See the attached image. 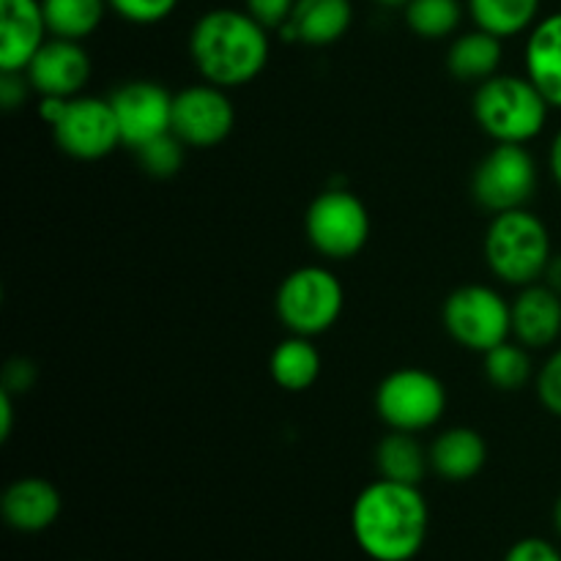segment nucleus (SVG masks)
<instances>
[{"label": "nucleus", "mask_w": 561, "mask_h": 561, "mask_svg": "<svg viewBox=\"0 0 561 561\" xmlns=\"http://www.w3.org/2000/svg\"><path fill=\"white\" fill-rule=\"evenodd\" d=\"M431 510L420 485L381 480L362 488L351 507V535L373 561H411L427 540Z\"/></svg>", "instance_id": "nucleus-1"}, {"label": "nucleus", "mask_w": 561, "mask_h": 561, "mask_svg": "<svg viewBox=\"0 0 561 561\" xmlns=\"http://www.w3.org/2000/svg\"><path fill=\"white\" fill-rule=\"evenodd\" d=\"M268 49V31L250 16V11H206L190 33L195 69L203 80L225 91L255 80L266 69Z\"/></svg>", "instance_id": "nucleus-2"}, {"label": "nucleus", "mask_w": 561, "mask_h": 561, "mask_svg": "<svg viewBox=\"0 0 561 561\" xmlns=\"http://www.w3.org/2000/svg\"><path fill=\"white\" fill-rule=\"evenodd\" d=\"M548 99L529 77L496 75L480 82L474 93V118L496 142H518L542 135L548 124Z\"/></svg>", "instance_id": "nucleus-3"}, {"label": "nucleus", "mask_w": 561, "mask_h": 561, "mask_svg": "<svg viewBox=\"0 0 561 561\" xmlns=\"http://www.w3.org/2000/svg\"><path fill=\"white\" fill-rule=\"evenodd\" d=\"M482 250H485L488 268L499 279L518 288L546 277V268L553 257L546 222L526 208L496 214L488 225Z\"/></svg>", "instance_id": "nucleus-4"}, {"label": "nucleus", "mask_w": 561, "mask_h": 561, "mask_svg": "<svg viewBox=\"0 0 561 561\" xmlns=\"http://www.w3.org/2000/svg\"><path fill=\"white\" fill-rule=\"evenodd\" d=\"M38 115L53 126L60 151L80 162H96L113 153L115 146H124L110 99H42Z\"/></svg>", "instance_id": "nucleus-5"}, {"label": "nucleus", "mask_w": 561, "mask_h": 561, "mask_svg": "<svg viewBox=\"0 0 561 561\" xmlns=\"http://www.w3.org/2000/svg\"><path fill=\"white\" fill-rule=\"evenodd\" d=\"M345 294L334 272L323 266H301L279 283L277 318L290 334L316 337L329 332L343 312Z\"/></svg>", "instance_id": "nucleus-6"}, {"label": "nucleus", "mask_w": 561, "mask_h": 561, "mask_svg": "<svg viewBox=\"0 0 561 561\" xmlns=\"http://www.w3.org/2000/svg\"><path fill=\"white\" fill-rule=\"evenodd\" d=\"M376 411L389 431H427L442 422L447 411V389L433 373L422 367H403L378 383Z\"/></svg>", "instance_id": "nucleus-7"}, {"label": "nucleus", "mask_w": 561, "mask_h": 561, "mask_svg": "<svg viewBox=\"0 0 561 561\" xmlns=\"http://www.w3.org/2000/svg\"><path fill=\"white\" fill-rule=\"evenodd\" d=\"M444 327L463 348L488 354L513 334V305L488 285H463L444 301Z\"/></svg>", "instance_id": "nucleus-8"}, {"label": "nucleus", "mask_w": 561, "mask_h": 561, "mask_svg": "<svg viewBox=\"0 0 561 561\" xmlns=\"http://www.w3.org/2000/svg\"><path fill=\"white\" fill-rule=\"evenodd\" d=\"M370 211L351 190H327L310 203L305 217L312 250L332 261L359 255L370 241Z\"/></svg>", "instance_id": "nucleus-9"}, {"label": "nucleus", "mask_w": 561, "mask_h": 561, "mask_svg": "<svg viewBox=\"0 0 561 561\" xmlns=\"http://www.w3.org/2000/svg\"><path fill=\"white\" fill-rule=\"evenodd\" d=\"M535 192L537 162L518 142H496L471 175V195L493 214L526 208Z\"/></svg>", "instance_id": "nucleus-10"}, {"label": "nucleus", "mask_w": 561, "mask_h": 561, "mask_svg": "<svg viewBox=\"0 0 561 561\" xmlns=\"http://www.w3.org/2000/svg\"><path fill=\"white\" fill-rule=\"evenodd\" d=\"M236 124V110L225 88L201 82L173 96V135L184 146L211 148L228 140Z\"/></svg>", "instance_id": "nucleus-11"}, {"label": "nucleus", "mask_w": 561, "mask_h": 561, "mask_svg": "<svg viewBox=\"0 0 561 561\" xmlns=\"http://www.w3.org/2000/svg\"><path fill=\"white\" fill-rule=\"evenodd\" d=\"M121 142L129 148L146 146L153 137L173 131V93L151 80H129L110 93Z\"/></svg>", "instance_id": "nucleus-12"}, {"label": "nucleus", "mask_w": 561, "mask_h": 561, "mask_svg": "<svg viewBox=\"0 0 561 561\" xmlns=\"http://www.w3.org/2000/svg\"><path fill=\"white\" fill-rule=\"evenodd\" d=\"M27 82L42 99L80 96L91 80V55L71 38H47L25 69Z\"/></svg>", "instance_id": "nucleus-13"}, {"label": "nucleus", "mask_w": 561, "mask_h": 561, "mask_svg": "<svg viewBox=\"0 0 561 561\" xmlns=\"http://www.w3.org/2000/svg\"><path fill=\"white\" fill-rule=\"evenodd\" d=\"M42 0H0V71H25L44 47Z\"/></svg>", "instance_id": "nucleus-14"}, {"label": "nucleus", "mask_w": 561, "mask_h": 561, "mask_svg": "<svg viewBox=\"0 0 561 561\" xmlns=\"http://www.w3.org/2000/svg\"><path fill=\"white\" fill-rule=\"evenodd\" d=\"M64 510L58 488L42 477H22L14 480L0 496V515L5 524L22 535L47 531Z\"/></svg>", "instance_id": "nucleus-15"}, {"label": "nucleus", "mask_w": 561, "mask_h": 561, "mask_svg": "<svg viewBox=\"0 0 561 561\" xmlns=\"http://www.w3.org/2000/svg\"><path fill=\"white\" fill-rule=\"evenodd\" d=\"M561 334V296L548 285H526L513 301V337L531 351L548 348Z\"/></svg>", "instance_id": "nucleus-16"}, {"label": "nucleus", "mask_w": 561, "mask_h": 561, "mask_svg": "<svg viewBox=\"0 0 561 561\" xmlns=\"http://www.w3.org/2000/svg\"><path fill=\"white\" fill-rule=\"evenodd\" d=\"M351 22H354L351 0H296L283 36L310 47H329L348 33Z\"/></svg>", "instance_id": "nucleus-17"}, {"label": "nucleus", "mask_w": 561, "mask_h": 561, "mask_svg": "<svg viewBox=\"0 0 561 561\" xmlns=\"http://www.w3.org/2000/svg\"><path fill=\"white\" fill-rule=\"evenodd\" d=\"M526 77L551 107L561 110V11L537 20L526 42Z\"/></svg>", "instance_id": "nucleus-18"}, {"label": "nucleus", "mask_w": 561, "mask_h": 561, "mask_svg": "<svg viewBox=\"0 0 561 561\" xmlns=\"http://www.w3.org/2000/svg\"><path fill=\"white\" fill-rule=\"evenodd\" d=\"M431 469L447 482H469L485 469L488 444L474 427H449L427 449Z\"/></svg>", "instance_id": "nucleus-19"}, {"label": "nucleus", "mask_w": 561, "mask_h": 561, "mask_svg": "<svg viewBox=\"0 0 561 561\" xmlns=\"http://www.w3.org/2000/svg\"><path fill=\"white\" fill-rule=\"evenodd\" d=\"M376 466L381 480L403 482V485H420L431 469V455L416 442L414 433L392 431L378 442Z\"/></svg>", "instance_id": "nucleus-20"}, {"label": "nucleus", "mask_w": 561, "mask_h": 561, "mask_svg": "<svg viewBox=\"0 0 561 561\" xmlns=\"http://www.w3.org/2000/svg\"><path fill=\"white\" fill-rule=\"evenodd\" d=\"M268 370H272L274 383L285 392H305L321 376V354L310 337L301 334H290L288 340L272 351L268 359Z\"/></svg>", "instance_id": "nucleus-21"}, {"label": "nucleus", "mask_w": 561, "mask_h": 561, "mask_svg": "<svg viewBox=\"0 0 561 561\" xmlns=\"http://www.w3.org/2000/svg\"><path fill=\"white\" fill-rule=\"evenodd\" d=\"M502 38L477 27V31L455 38L447 53V66L453 71V77H458V80L485 82L491 77H496L499 64H502Z\"/></svg>", "instance_id": "nucleus-22"}, {"label": "nucleus", "mask_w": 561, "mask_h": 561, "mask_svg": "<svg viewBox=\"0 0 561 561\" xmlns=\"http://www.w3.org/2000/svg\"><path fill=\"white\" fill-rule=\"evenodd\" d=\"M469 14L480 31L510 38L537 25L540 0H469Z\"/></svg>", "instance_id": "nucleus-23"}, {"label": "nucleus", "mask_w": 561, "mask_h": 561, "mask_svg": "<svg viewBox=\"0 0 561 561\" xmlns=\"http://www.w3.org/2000/svg\"><path fill=\"white\" fill-rule=\"evenodd\" d=\"M44 20L53 36L82 42L104 20L107 0H42Z\"/></svg>", "instance_id": "nucleus-24"}, {"label": "nucleus", "mask_w": 561, "mask_h": 561, "mask_svg": "<svg viewBox=\"0 0 561 561\" xmlns=\"http://www.w3.org/2000/svg\"><path fill=\"white\" fill-rule=\"evenodd\" d=\"M463 20L460 0H409L405 25L422 38H447L458 31Z\"/></svg>", "instance_id": "nucleus-25"}, {"label": "nucleus", "mask_w": 561, "mask_h": 561, "mask_svg": "<svg viewBox=\"0 0 561 561\" xmlns=\"http://www.w3.org/2000/svg\"><path fill=\"white\" fill-rule=\"evenodd\" d=\"M485 378L502 392H518L531 378L529 348L520 343H502L485 354Z\"/></svg>", "instance_id": "nucleus-26"}, {"label": "nucleus", "mask_w": 561, "mask_h": 561, "mask_svg": "<svg viewBox=\"0 0 561 561\" xmlns=\"http://www.w3.org/2000/svg\"><path fill=\"white\" fill-rule=\"evenodd\" d=\"M135 153L140 159L142 170L148 175H153V179H173L181 170V164H184V142L173 131H168L162 137H153L146 146L135 148Z\"/></svg>", "instance_id": "nucleus-27"}, {"label": "nucleus", "mask_w": 561, "mask_h": 561, "mask_svg": "<svg viewBox=\"0 0 561 561\" xmlns=\"http://www.w3.org/2000/svg\"><path fill=\"white\" fill-rule=\"evenodd\" d=\"M110 9L135 25H157L175 11L179 0H107Z\"/></svg>", "instance_id": "nucleus-28"}, {"label": "nucleus", "mask_w": 561, "mask_h": 561, "mask_svg": "<svg viewBox=\"0 0 561 561\" xmlns=\"http://www.w3.org/2000/svg\"><path fill=\"white\" fill-rule=\"evenodd\" d=\"M537 398L546 405L548 414L561 420V348L553 351L551 359L542 365L540 376H537Z\"/></svg>", "instance_id": "nucleus-29"}, {"label": "nucleus", "mask_w": 561, "mask_h": 561, "mask_svg": "<svg viewBox=\"0 0 561 561\" xmlns=\"http://www.w3.org/2000/svg\"><path fill=\"white\" fill-rule=\"evenodd\" d=\"M296 0H247V11L255 16L266 31H283L294 14Z\"/></svg>", "instance_id": "nucleus-30"}, {"label": "nucleus", "mask_w": 561, "mask_h": 561, "mask_svg": "<svg viewBox=\"0 0 561 561\" xmlns=\"http://www.w3.org/2000/svg\"><path fill=\"white\" fill-rule=\"evenodd\" d=\"M504 561H561V553L553 542L542 537H526L504 553Z\"/></svg>", "instance_id": "nucleus-31"}, {"label": "nucleus", "mask_w": 561, "mask_h": 561, "mask_svg": "<svg viewBox=\"0 0 561 561\" xmlns=\"http://www.w3.org/2000/svg\"><path fill=\"white\" fill-rule=\"evenodd\" d=\"M27 91H33L25 71H0V102L5 110H16L25 102Z\"/></svg>", "instance_id": "nucleus-32"}, {"label": "nucleus", "mask_w": 561, "mask_h": 561, "mask_svg": "<svg viewBox=\"0 0 561 561\" xmlns=\"http://www.w3.org/2000/svg\"><path fill=\"white\" fill-rule=\"evenodd\" d=\"M3 381H5L3 389H9L11 394H14L16 389H22V392H25V389L33 383V367L27 365V362H22V359L9 362Z\"/></svg>", "instance_id": "nucleus-33"}, {"label": "nucleus", "mask_w": 561, "mask_h": 561, "mask_svg": "<svg viewBox=\"0 0 561 561\" xmlns=\"http://www.w3.org/2000/svg\"><path fill=\"white\" fill-rule=\"evenodd\" d=\"M11 427H14V394L9 389H0V438L11 436Z\"/></svg>", "instance_id": "nucleus-34"}, {"label": "nucleus", "mask_w": 561, "mask_h": 561, "mask_svg": "<svg viewBox=\"0 0 561 561\" xmlns=\"http://www.w3.org/2000/svg\"><path fill=\"white\" fill-rule=\"evenodd\" d=\"M542 279H546L548 288H553L561 296V255L551 257V263H548V268H546V277Z\"/></svg>", "instance_id": "nucleus-35"}, {"label": "nucleus", "mask_w": 561, "mask_h": 561, "mask_svg": "<svg viewBox=\"0 0 561 561\" xmlns=\"http://www.w3.org/2000/svg\"><path fill=\"white\" fill-rule=\"evenodd\" d=\"M548 162H551V175L553 181L561 186V129L557 131V137H553L551 142V157H548Z\"/></svg>", "instance_id": "nucleus-36"}, {"label": "nucleus", "mask_w": 561, "mask_h": 561, "mask_svg": "<svg viewBox=\"0 0 561 561\" xmlns=\"http://www.w3.org/2000/svg\"><path fill=\"white\" fill-rule=\"evenodd\" d=\"M553 526H557V531L561 537V496L557 499V507H553Z\"/></svg>", "instance_id": "nucleus-37"}, {"label": "nucleus", "mask_w": 561, "mask_h": 561, "mask_svg": "<svg viewBox=\"0 0 561 561\" xmlns=\"http://www.w3.org/2000/svg\"><path fill=\"white\" fill-rule=\"evenodd\" d=\"M376 3H381V5H405L409 0H376Z\"/></svg>", "instance_id": "nucleus-38"}]
</instances>
